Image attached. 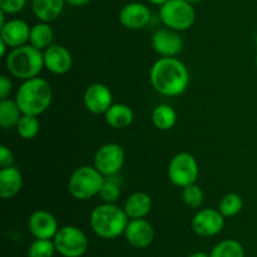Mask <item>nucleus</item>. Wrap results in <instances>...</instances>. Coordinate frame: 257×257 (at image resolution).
I'll list each match as a JSON object with an SVG mask.
<instances>
[{
  "mask_svg": "<svg viewBox=\"0 0 257 257\" xmlns=\"http://www.w3.org/2000/svg\"><path fill=\"white\" fill-rule=\"evenodd\" d=\"M13 83L8 75H2L0 77V99H7L12 93Z\"/></svg>",
  "mask_w": 257,
  "mask_h": 257,
  "instance_id": "33",
  "label": "nucleus"
},
{
  "mask_svg": "<svg viewBox=\"0 0 257 257\" xmlns=\"http://www.w3.org/2000/svg\"><path fill=\"white\" fill-rule=\"evenodd\" d=\"M89 222L95 235L104 240H113L124 235L130 217L124 208H120L115 203L103 202L92 211Z\"/></svg>",
  "mask_w": 257,
  "mask_h": 257,
  "instance_id": "3",
  "label": "nucleus"
},
{
  "mask_svg": "<svg viewBox=\"0 0 257 257\" xmlns=\"http://www.w3.org/2000/svg\"><path fill=\"white\" fill-rule=\"evenodd\" d=\"M123 208L130 220L145 218L152 210V198L146 192H135L125 200Z\"/></svg>",
  "mask_w": 257,
  "mask_h": 257,
  "instance_id": "20",
  "label": "nucleus"
},
{
  "mask_svg": "<svg viewBox=\"0 0 257 257\" xmlns=\"http://www.w3.org/2000/svg\"><path fill=\"white\" fill-rule=\"evenodd\" d=\"M210 257H245V248L237 240H225L212 248Z\"/></svg>",
  "mask_w": 257,
  "mask_h": 257,
  "instance_id": "26",
  "label": "nucleus"
},
{
  "mask_svg": "<svg viewBox=\"0 0 257 257\" xmlns=\"http://www.w3.org/2000/svg\"><path fill=\"white\" fill-rule=\"evenodd\" d=\"M167 175L172 185L185 188L196 183L200 175V168L197 161L191 153L181 152L170 161Z\"/></svg>",
  "mask_w": 257,
  "mask_h": 257,
  "instance_id": "7",
  "label": "nucleus"
},
{
  "mask_svg": "<svg viewBox=\"0 0 257 257\" xmlns=\"http://www.w3.org/2000/svg\"><path fill=\"white\" fill-rule=\"evenodd\" d=\"M54 39V32L49 23L39 22L38 24L33 25L30 30L29 43L33 47L38 48L40 50H45L48 47H50Z\"/></svg>",
  "mask_w": 257,
  "mask_h": 257,
  "instance_id": "23",
  "label": "nucleus"
},
{
  "mask_svg": "<svg viewBox=\"0 0 257 257\" xmlns=\"http://www.w3.org/2000/svg\"><path fill=\"white\" fill-rule=\"evenodd\" d=\"M150 82L153 89L165 97L183 94L190 85V72L176 57L161 58L152 65Z\"/></svg>",
  "mask_w": 257,
  "mask_h": 257,
  "instance_id": "1",
  "label": "nucleus"
},
{
  "mask_svg": "<svg viewBox=\"0 0 257 257\" xmlns=\"http://www.w3.org/2000/svg\"><path fill=\"white\" fill-rule=\"evenodd\" d=\"M17 133L25 141L34 140L40 131V122L37 115L23 114L17 124Z\"/></svg>",
  "mask_w": 257,
  "mask_h": 257,
  "instance_id": "25",
  "label": "nucleus"
},
{
  "mask_svg": "<svg viewBox=\"0 0 257 257\" xmlns=\"http://www.w3.org/2000/svg\"><path fill=\"white\" fill-rule=\"evenodd\" d=\"M152 47L163 58L177 57L183 49V40L180 33L170 28H162L153 33Z\"/></svg>",
  "mask_w": 257,
  "mask_h": 257,
  "instance_id": "11",
  "label": "nucleus"
},
{
  "mask_svg": "<svg viewBox=\"0 0 257 257\" xmlns=\"http://www.w3.org/2000/svg\"><path fill=\"white\" fill-rule=\"evenodd\" d=\"M225 218L220 210L203 208L193 216L191 226L196 235L201 237H212L222 231L225 226Z\"/></svg>",
  "mask_w": 257,
  "mask_h": 257,
  "instance_id": "10",
  "label": "nucleus"
},
{
  "mask_svg": "<svg viewBox=\"0 0 257 257\" xmlns=\"http://www.w3.org/2000/svg\"><path fill=\"white\" fill-rule=\"evenodd\" d=\"M28 0H0V10L7 14H18L24 9Z\"/></svg>",
  "mask_w": 257,
  "mask_h": 257,
  "instance_id": "31",
  "label": "nucleus"
},
{
  "mask_svg": "<svg viewBox=\"0 0 257 257\" xmlns=\"http://www.w3.org/2000/svg\"><path fill=\"white\" fill-rule=\"evenodd\" d=\"M8 49H10L9 45H8L7 43L4 42V40L0 39V57H2V58H7V55L9 54V53H7Z\"/></svg>",
  "mask_w": 257,
  "mask_h": 257,
  "instance_id": "35",
  "label": "nucleus"
},
{
  "mask_svg": "<svg viewBox=\"0 0 257 257\" xmlns=\"http://www.w3.org/2000/svg\"><path fill=\"white\" fill-rule=\"evenodd\" d=\"M84 105L93 114H104L113 104V94L109 88L102 83L88 85L84 92Z\"/></svg>",
  "mask_w": 257,
  "mask_h": 257,
  "instance_id": "12",
  "label": "nucleus"
},
{
  "mask_svg": "<svg viewBox=\"0 0 257 257\" xmlns=\"http://www.w3.org/2000/svg\"><path fill=\"white\" fill-rule=\"evenodd\" d=\"M23 175L15 166L2 168L0 171V197L4 200L15 197L22 191Z\"/></svg>",
  "mask_w": 257,
  "mask_h": 257,
  "instance_id": "18",
  "label": "nucleus"
},
{
  "mask_svg": "<svg viewBox=\"0 0 257 257\" xmlns=\"http://www.w3.org/2000/svg\"><path fill=\"white\" fill-rule=\"evenodd\" d=\"M188 257H210V255H207L206 252H195L192 255H190Z\"/></svg>",
  "mask_w": 257,
  "mask_h": 257,
  "instance_id": "37",
  "label": "nucleus"
},
{
  "mask_svg": "<svg viewBox=\"0 0 257 257\" xmlns=\"http://www.w3.org/2000/svg\"><path fill=\"white\" fill-rule=\"evenodd\" d=\"M23 113L15 99H2L0 100V125L3 130L17 127L18 122L22 118Z\"/></svg>",
  "mask_w": 257,
  "mask_h": 257,
  "instance_id": "22",
  "label": "nucleus"
},
{
  "mask_svg": "<svg viewBox=\"0 0 257 257\" xmlns=\"http://www.w3.org/2000/svg\"><path fill=\"white\" fill-rule=\"evenodd\" d=\"M90 0H65L67 4H69L70 7H74V8H80V7H84L89 3Z\"/></svg>",
  "mask_w": 257,
  "mask_h": 257,
  "instance_id": "34",
  "label": "nucleus"
},
{
  "mask_svg": "<svg viewBox=\"0 0 257 257\" xmlns=\"http://www.w3.org/2000/svg\"><path fill=\"white\" fill-rule=\"evenodd\" d=\"M160 18L166 28L181 33L192 28L196 12L187 0H167L160 7Z\"/></svg>",
  "mask_w": 257,
  "mask_h": 257,
  "instance_id": "6",
  "label": "nucleus"
},
{
  "mask_svg": "<svg viewBox=\"0 0 257 257\" xmlns=\"http://www.w3.org/2000/svg\"><path fill=\"white\" fill-rule=\"evenodd\" d=\"M14 161L15 158L13 151L8 146L3 145L0 147V166H2V168L14 166Z\"/></svg>",
  "mask_w": 257,
  "mask_h": 257,
  "instance_id": "32",
  "label": "nucleus"
},
{
  "mask_svg": "<svg viewBox=\"0 0 257 257\" xmlns=\"http://www.w3.org/2000/svg\"><path fill=\"white\" fill-rule=\"evenodd\" d=\"M104 119L110 128L124 130L133 123L135 113L130 105L123 103H113L109 109L104 113Z\"/></svg>",
  "mask_w": 257,
  "mask_h": 257,
  "instance_id": "19",
  "label": "nucleus"
},
{
  "mask_svg": "<svg viewBox=\"0 0 257 257\" xmlns=\"http://www.w3.org/2000/svg\"><path fill=\"white\" fill-rule=\"evenodd\" d=\"M256 45H257V35H256Z\"/></svg>",
  "mask_w": 257,
  "mask_h": 257,
  "instance_id": "40",
  "label": "nucleus"
},
{
  "mask_svg": "<svg viewBox=\"0 0 257 257\" xmlns=\"http://www.w3.org/2000/svg\"><path fill=\"white\" fill-rule=\"evenodd\" d=\"M65 0H32V9L39 22L50 23L59 18Z\"/></svg>",
  "mask_w": 257,
  "mask_h": 257,
  "instance_id": "21",
  "label": "nucleus"
},
{
  "mask_svg": "<svg viewBox=\"0 0 257 257\" xmlns=\"http://www.w3.org/2000/svg\"><path fill=\"white\" fill-rule=\"evenodd\" d=\"M28 227L35 238L42 240H53L59 230L57 218L45 210L34 211L28 221Z\"/></svg>",
  "mask_w": 257,
  "mask_h": 257,
  "instance_id": "13",
  "label": "nucleus"
},
{
  "mask_svg": "<svg viewBox=\"0 0 257 257\" xmlns=\"http://www.w3.org/2000/svg\"><path fill=\"white\" fill-rule=\"evenodd\" d=\"M125 153L122 146L118 143H105L100 146L94 155L93 166L104 177L117 176L123 168Z\"/></svg>",
  "mask_w": 257,
  "mask_h": 257,
  "instance_id": "9",
  "label": "nucleus"
},
{
  "mask_svg": "<svg viewBox=\"0 0 257 257\" xmlns=\"http://www.w3.org/2000/svg\"><path fill=\"white\" fill-rule=\"evenodd\" d=\"M120 183L117 180V176L105 177L102 188L99 191L100 200L104 203H115L120 197Z\"/></svg>",
  "mask_w": 257,
  "mask_h": 257,
  "instance_id": "28",
  "label": "nucleus"
},
{
  "mask_svg": "<svg viewBox=\"0 0 257 257\" xmlns=\"http://www.w3.org/2000/svg\"><path fill=\"white\" fill-rule=\"evenodd\" d=\"M43 53H44V65L48 72L57 75H63L72 69V54L63 45L52 44Z\"/></svg>",
  "mask_w": 257,
  "mask_h": 257,
  "instance_id": "16",
  "label": "nucleus"
},
{
  "mask_svg": "<svg viewBox=\"0 0 257 257\" xmlns=\"http://www.w3.org/2000/svg\"><path fill=\"white\" fill-rule=\"evenodd\" d=\"M256 67H257V55H256Z\"/></svg>",
  "mask_w": 257,
  "mask_h": 257,
  "instance_id": "39",
  "label": "nucleus"
},
{
  "mask_svg": "<svg viewBox=\"0 0 257 257\" xmlns=\"http://www.w3.org/2000/svg\"><path fill=\"white\" fill-rule=\"evenodd\" d=\"M119 22L130 30L143 29L151 22L150 8L138 2L128 3L120 10Z\"/></svg>",
  "mask_w": 257,
  "mask_h": 257,
  "instance_id": "15",
  "label": "nucleus"
},
{
  "mask_svg": "<svg viewBox=\"0 0 257 257\" xmlns=\"http://www.w3.org/2000/svg\"><path fill=\"white\" fill-rule=\"evenodd\" d=\"M104 178L94 166H80L70 176L68 190L75 200L88 201L99 195Z\"/></svg>",
  "mask_w": 257,
  "mask_h": 257,
  "instance_id": "5",
  "label": "nucleus"
},
{
  "mask_svg": "<svg viewBox=\"0 0 257 257\" xmlns=\"http://www.w3.org/2000/svg\"><path fill=\"white\" fill-rule=\"evenodd\" d=\"M147 2L151 3V4H153V5H158V7H161V5L165 4L167 0H147Z\"/></svg>",
  "mask_w": 257,
  "mask_h": 257,
  "instance_id": "36",
  "label": "nucleus"
},
{
  "mask_svg": "<svg viewBox=\"0 0 257 257\" xmlns=\"http://www.w3.org/2000/svg\"><path fill=\"white\" fill-rule=\"evenodd\" d=\"M53 99L52 85L48 80L35 77L23 80L15 94V102L23 114L40 115L50 107Z\"/></svg>",
  "mask_w": 257,
  "mask_h": 257,
  "instance_id": "2",
  "label": "nucleus"
},
{
  "mask_svg": "<svg viewBox=\"0 0 257 257\" xmlns=\"http://www.w3.org/2000/svg\"><path fill=\"white\" fill-rule=\"evenodd\" d=\"M152 122L160 131H170L177 123V112L170 104H158L152 112Z\"/></svg>",
  "mask_w": 257,
  "mask_h": 257,
  "instance_id": "24",
  "label": "nucleus"
},
{
  "mask_svg": "<svg viewBox=\"0 0 257 257\" xmlns=\"http://www.w3.org/2000/svg\"><path fill=\"white\" fill-rule=\"evenodd\" d=\"M5 65L10 75L18 79L27 80L39 77L44 69V53L38 48L29 45H22L14 48L5 58Z\"/></svg>",
  "mask_w": 257,
  "mask_h": 257,
  "instance_id": "4",
  "label": "nucleus"
},
{
  "mask_svg": "<svg viewBox=\"0 0 257 257\" xmlns=\"http://www.w3.org/2000/svg\"><path fill=\"white\" fill-rule=\"evenodd\" d=\"M124 237L131 246L136 248H146L153 242L155 230L145 218L130 220L124 231Z\"/></svg>",
  "mask_w": 257,
  "mask_h": 257,
  "instance_id": "14",
  "label": "nucleus"
},
{
  "mask_svg": "<svg viewBox=\"0 0 257 257\" xmlns=\"http://www.w3.org/2000/svg\"><path fill=\"white\" fill-rule=\"evenodd\" d=\"M243 200L238 193H227L223 196L218 205V210L225 217H235L242 211Z\"/></svg>",
  "mask_w": 257,
  "mask_h": 257,
  "instance_id": "27",
  "label": "nucleus"
},
{
  "mask_svg": "<svg viewBox=\"0 0 257 257\" xmlns=\"http://www.w3.org/2000/svg\"><path fill=\"white\" fill-rule=\"evenodd\" d=\"M203 198H205V195H203L202 188L196 185V183L182 188V200L188 207H201V205L203 203Z\"/></svg>",
  "mask_w": 257,
  "mask_h": 257,
  "instance_id": "30",
  "label": "nucleus"
},
{
  "mask_svg": "<svg viewBox=\"0 0 257 257\" xmlns=\"http://www.w3.org/2000/svg\"><path fill=\"white\" fill-rule=\"evenodd\" d=\"M53 241L57 252L64 257H82L88 250V237L75 226L59 228Z\"/></svg>",
  "mask_w": 257,
  "mask_h": 257,
  "instance_id": "8",
  "label": "nucleus"
},
{
  "mask_svg": "<svg viewBox=\"0 0 257 257\" xmlns=\"http://www.w3.org/2000/svg\"><path fill=\"white\" fill-rule=\"evenodd\" d=\"M55 251L54 241L37 238L28 248V257H53Z\"/></svg>",
  "mask_w": 257,
  "mask_h": 257,
  "instance_id": "29",
  "label": "nucleus"
},
{
  "mask_svg": "<svg viewBox=\"0 0 257 257\" xmlns=\"http://www.w3.org/2000/svg\"><path fill=\"white\" fill-rule=\"evenodd\" d=\"M30 30L27 22L22 19H10L0 28V39L4 40L9 48H19L29 42Z\"/></svg>",
  "mask_w": 257,
  "mask_h": 257,
  "instance_id": "17",
  "label": "nucleus"
},
{
  "mask_svg": "<svg viewBox=\"0 0 257 257\" xmlns=\"http://www.w3.org/2000/svg\"><path fill=\"white\" fill-rule=\"evenodd\" d=\"M188 3H191V4H197V3L202 2V0H187Z\"/></svg>",
  "mask_w": 257,
  "mask_h": 257,
  "instance_id": "38",
  "label": "nucleus"
}]
</instances>
